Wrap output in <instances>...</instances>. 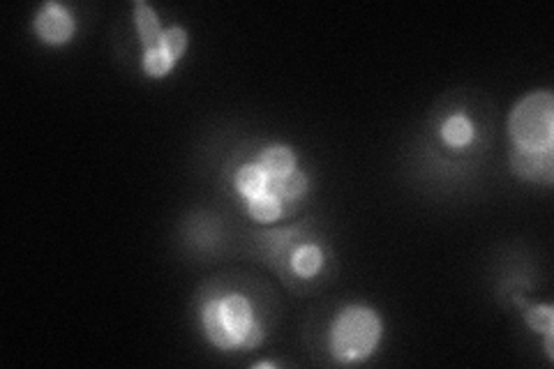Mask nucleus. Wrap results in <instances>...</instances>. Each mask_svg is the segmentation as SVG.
<instances>
[{
  "label": "nucleus",
  "mask_w": 554,
  "mask_h": 369,
  "mask_svg": "<svg viewBox=\"0 0 554 369\" xmlns=\"http://www.w3.org/2000/svg\"><path fill=\"white\" fill-rule=\"evenodd\" d=\"M384 321L368 305H346L336 314L328 331V351L337 363L356 364L379 349Z\"/></svg>",
  "instance_id": "1"
},
{
  "label": "nucleus",
  "mask_w": 554,
  "mask_h": 369,
  "mask_svg": "<svg viewBox=\"0 0 554 369\" xmlns=\"http://www.w3.org/2000/svg\"><path fill=\"white\" fill-rule=\"evenodd\" d=\"M513 148L525 153H554V95L552 90L527 92L508 116Z\"/></svg>",
  "instance_id": "2"
},
{
  "label": "nucleus",
  "mask_w": 554,
  "mask_h": 369,
  "mask_svg": "<svg viewBox=\"0 0 554 369\" xmlns=\"http://www.w3.org/2000/svg\"><path fill=\"white\" fill-rule=\"evenodd\" d=\"M33 33L37 35L39 42L49 44V47H65L74 39L77 19L68 5L49 0L35 12Z\"/></svg>",
  "instance_id": "3"
},
{
  "label": "nucleus",
  "mask_w": 554,
  "mask_h": 369,
  "mask_svg": "<svg viewBox=\"0 0 554 369\" xmlns=\"http://www.w3.org/2000/svg\"><path fill=\"white\" fill-rule=\"evenodd\" d=\"M218 305H219V319H222L229 340L234 344V351H240L250 328L259 321L257 314H254L252 302H250L248 296L234 291L218 298Z\"/></svg>",
  "instance_id": "4"
},
{
  "label": "nucleus",
  "mask_w": 554,
  "mask_h": 369,
  "mask_svg": "<svg viewBox=\"0 0 554 369\" xmlns=\"http://www.w3.org/2000/svg\"><path fill=\"white\" fill-rule=\"evenodd\" d=\"M511 171L522 180L540 183L545 187L552 184L554 178V153H525L511 148Z\"/></svg>",
  "instance_id": "5"
},
{
  "label": "nucleus",
  "mask_w": 554,
  "mask_h": 369,
  "mask_svg": "<svg viewBox=\"0 0 554 369\" xmlns=\"http://www.w3.org/2000/svg\"><path fill=\"white\" fill-rule=\"evenodd\" d=\"M259 166L266 171L271 178H284L292 171L298 169V155L292 146H284V143H271V146L263 148L257 155Z\"/></svg>",
  "instance_id": "6"
},
{
  "label": "nucleus",
  "mask_w": 554,
  "mask_h": 369,
  "mask_svg": "<svg viewBox=\"0 0 554 369\" xmlns=\"http://www.w3.org/2000/svg\"><path fill=\"white\" fill-rule=\"evenodd\" d=\"M439 136H442V142L448 148L462 151V148L472 146L474 139H476V125H474L467 113H451L439 125Z\"/></svg>",
  "instance_id": "7"
},
{
  "label": "nucleus",
  "mask_w": 554,
  "mask_h": 369,
  "mask_svg": "<svg viewBox=\"0 0 554 369\" xmlns=\"http://www.w3.org/2000/svg\"><path fill=\"white\" fill-rule=\"evenodd\" d=\"M324 261H326L324 249L314 243H301L298 248H293L287 257L289 270L296 277H301V279H312L314 275H319L321 268H324Z\"/></svg>",
  "instance_id": "8"
},
{
  "label": "nucleus",
  "mask_w": 554,
  "mask_h": 369,
  "mask_svg": "<svg viewBox=\"0 0 554 369\" xmlns=\"http://www.w3.org/2000/svg\"><path fill=\"white\" fill-rule=\"evenodd\" d=\"M134 28L136 35H139V42H142L144 51L155 49L157 44H160L162 33H165L155 7L144 3V0H136L134 3Z\"/></svg>",
  "instance_id": "9"
},
{
  "label": "nucleus",
  "mask_w": 554,
  "mask_h": 369,
  "mask_svg": "<svg viewBox=\"0 0 554 369\" xmlns=\"http://www.w3.org/2000/svg\"><path fill=\"white\" fill-rule=\"evenodd\" d=\"M268 192L280 196L284 201V206H293L307 196V192H310V178H307V174L303 169L292 171L284 178H271L268 175Z\"/></svg>",
  "instance_id": "10"
},
{
  "label": "nucleus",
  "mask_w": 554,
  "mask_h": 369,
  "mask_svg": "<svg viewBox=\"0 0 554 369\" xmlns=\"http://www.w3.org/2000/svg\"><path fill=\"white\" fill-rule=\"evenodd\" d=\"M199 323H201V331L206 332V337H208V342L215 346V349L234 351V344L229 340L222 319H219L218 298H210V300H206L204 305H201Z\"/></svg>",
  "instance_id": "11"
},
{
  "label": "nucleus",
  "mask_w": 554,
  "mask_h": 369,
  "mask_svg": "<svg viewBox=\"0 0 554 369\" xmlns=\"http://www.w3.org/2000/svg\"><path fill=\"white\" fill-rule=\"evenodd\" d=\"M234 190L245 201L268 190V174L257 162H245L234 171Z\"/></svg>",
  "instance_id": "12"
},
{
  "label": "nucleus",
  "mask_w": 554,
  "mask_h": 369,
  "mask_svg": "<svg viewBox=\"0 0 554 369\" xmlns=\"http://www.w3.org/2000/svg\"><path fill=\"white\" fill-rule=\"evenodd\" d=\"M245 210H248V215L254 219V222L272 224V222H280V219L284 217L287 206H284V201L280 199V196L266 190L261 192V195L245 201Z\"/></svg>",
  "instance_id": "13"
},
{
  "label": "nucleus",
  "mask_w": 554,
  "mask_h": 369,
  "mask_svg": "<svg viewBox=\"0 0 554 369\" xmlns=\"http://www.w3.org/2000/svg\"><path fill=\"white\" fill-rule=\"evenodd\" d=\"M187 44H190V35H187V30L183 28V26H169V28H165V33H162L160 37V47L162 51H165L169 58H174L176 63H180L185 56V51H187Z\"/></svg>",
  "instance_id": "14"
},
{
  "label": "nucleus",
  "mask_w": 554,
  "mask_h": 369,
  "mask_svg": "<svg viewBox=\"0 0 554 369\" xmlns=\"http://www.w3.org/2000/svg\"><path fill=\"white\" fill-rule=\"evenodd\" d=\"M176 65L178 63H176L174 58H169V56H166L160 47H155V49H146L142 54V69H144V74L151 79L169 77V74L174 72Z\"/></svg>",
  "instance_id": "15"
},
{
  "label": "nucleus",
  "mask_w": 554,
  "mask_h": 369,
  "mask_svg": "<svg viewBox=\"0 0 554 369\" xmlns=\"http://www.w3.org/2000/svg\"><path fill=\"white\" fill-rule=\"evenodd\" d=\"M527 326L536 332H554V310L552 305H527L525 307Z\"/></svg>",
  "instance_id": "16"
},
{
  "label": "nucleus",
  "mask_w": 554,
  "mask_h": 369,
  "mask_svg": "<svg viewBox=\"0 0 554 369\" xmlns=\"http://www.w3.org/2000/svg\"><path fill=\"white\" fill-rule=\"evenodd\" d=\"M254 367H257V369L259 367H277V364L275 363H257V364H254Z\"/></svg>",
  "instance_id": "17"
}]
</instances>
